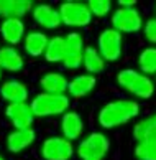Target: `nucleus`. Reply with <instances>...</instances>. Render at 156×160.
<instances>
[{
  "label": "nucleus",
  "mask_w": 156,
  "mask_h": 160,
  "mask_svg": "<svg viewBox=\"0 0 156 160\" xmlns=\"http://www.w3.org/2000/svg\"><path fill=\"white\" fill-rule=\"evenodd\" d=\"M140 114V104L133 99H115L99 111V124L104 129H113L128 124Z\"/></svg>",
  "instance_id": "f257e3e1"
},
{
  "label": "nucleus",
  "mask_w": 156,
  "mask_h": 160,
  "mask_svg": "<svg viewBox=\"0 0 156 160\" xmlns=\"http://www.w3.org/2000/svg\"><path fill=\"white\" fill-rule=\"evenodd\" d=\"M118 86L138 99H149L154 94V82L149 76L133 68H125L117 74Z\"/></svg>",
  "instance_id": "f03ea898"
},
{
  "label": "nucleus",
  "mask_w": 156,
  "mask_h": 160,
  "mask_svg": "<svg viewBox=\"0 0 156 160\" xmlns=\"http://www.w3.org/2000/svg\"><path fill=\"white\" fill-rule=\"evenodd\" d=\"M30 106H31L35 117H50L59 114L63 116L69 109V96L68 94L40 92L31 99Z\"/></svg>",
  "instance_id": "7ed1b4c3"
},
{
  "label": "nucleus",
  "mask_w": 156,
  "mask_h": 160,
  "mask_svg": "<svg viewBox=\"0 0 156 160\" xmlns=\"http://www.w3.org/2000/svg\"><path fill=\"white\" fill-rule=\"evenodd\" d=\"M110 149L109 137L102 132H91L76 147V153L81 160H104Z\"/></svg>",
  "instance_id": "20e7f679"
},
{
  "label": "nucleus",
  "mask_w": 156,
  "mask_h": 160,
  "mask_svg": "<svg viewBox=\"0 0 156 160\" xmlns=\"http://www.w3.org/2000/svg\"><path fill=\"white\" fill-rule=\"evenodd\" d=\"M110 23H112V28L117 30L118 33L133 35V33H138L143 28L145 20H143L141 12L136 7H130V8L120 7L112 13Z\"/></svg>",
  "instance_id": "39448f33"
},
{
  "label": "nucleus",
  "mask_w": 156,
  "mask_h": 160,
  "mask_svg": "<svg viewBox=\"0 0 156 160\" xmlns=\"http://www.w3.org/2000/svg\"><path fill=\"white\" fill-rule=\"evenodd\" d=\"M59 15H61V22L68 27L74 28H82L91 25L92 22V13L89 10L87 3L76 2V0H68L59 5Z\"/></svg>",
  "instance_id": "423d86ee"
},
{
  "label": "nucleus",
  "mask_w": 156,
  "mask_h": 160,
  "mask_svg": "<svg viewBox=\"0 0 156 160\" xmlns=\"http://www.w3.org/2000/svg\"><path fill=\"white\" fill-rule=\"evenodd\" d=\"M97 50L105 61H109V63L118 61L120 56H122V51H123L122 33L113 30L112 27L102 30L97 38Z\"/></svg>",
  "instance_id": "0eeeda50"
},
{
  "label": "nucleus",
  "mask_w": 156,
  "mask_h": 160,
  "mask_svg": "<svg viewBox=\"0 0 156 160\" xmlns=\"http://www.w3.org/2000/svg\"><path fill=\"white\" fill-rule=\"evenodd\" d=\"M40 152L45 160H69L76 150L73 142L64 139L63 135H51L43 140Z\"/></svg>",
  "instance_id": "6e6552de"
},
{
  "label": "nucleus",
  "mask_w": 156,
  "mask_h": 160,
  "mask_svg": "<svg viewBox=\"0 0 156 160\" xmlns=\"http://www.w3.org/2000/svg\"><path fill=\"white\" fill-rule=\"evenodd\" d=\"M66 40V55L63 60V66L66 69H77L82 66L84 63V38L81 33L77 32H69L64 37Z\"/></svg>",
  "instance_id": "1a4fd4ad"
},
{
  "label": "nucleus",
  "mask_w": 156,
  "mask_h": 160,
  "mask_svg": "<svg viewBox=\"0 0 156 160\" xmlns=\"http://www.w3.org/2000/svg\"><path fill=\"white\" fill-rule=\"evenodd\" d=\"M5 116L8 117V121L12 122V126L15 129H28L31 127V124L35 121V114L31 111V106L28 102L7 104Z\"/></svg>",
  "instance_id": "9d476101"
},
{
  "label": "nucleus",
  "mask_w": 156,
  "mask_h": 160,
  "mask_svg": "<svg viewBox=\"0 0 156 160\" xmlns=\"http://www.w3.org/2000/svg\"><path fill=\"white\" fill-rule=\"evenodd\" d=\"M0 37L8 46H17L25 40V23L21 18H5L0 23Z\"/></svg>",
  "instance_id": "9b49d317"
},
{
  "label": "nucleus",
  "mask_w": 156,
  "mask_h": 160,
  "mask_svg": "<svg viewBox=\"0 0 156 160\" xmlns=\"http://www.w3.org/2000/svg\"><path fill=\"white\" fill-rule=\"evenodd\" d=\"M33 20L38 23L40 27L46 28V30H54L61 25V15L59 10L54 8L50 3H38L33 7Z\"/></svg>",
  "instance_id": "f8f14e48"
},
{
  "label": "nucleus",
  "mask_w": 156,
  "mask_h": 160,
  "mask_svg": "<svg viewBox=\"0 0 156 160\" xmlns=\"http://www.w3.org/2000/svg\"><path fill=\"white\" fill-rule=\"evenodd\" d=\"M36 140V130L33 127L28 129H15L7 135V149L12 153H20L28 149Z\"/></svg>",
  "instance_id": "ddd939ff"
},
{
  "label": "nucleus",
  "mask_w": 156,
  "mask_h": 160,
  "mask_svg": "<svg viewBox=\"0 0 156 160\" xmlns=\"http://www.w3.org/2000/svg\"><path fill=\"white\" fill-rule=\"evenodd\" d=\"M0 96L5 102L8 104H18V102H26L28 99V88L21 81L17 79H8L0 84Z\"/></svg>",
  "instance_id": "4468645a"
},
{
  "label": "nucleus",
  "mask_w": 156,
  "mask_h": 160,
  "mask_svg": "<svg viewBox=\"0 0 156 160\" xmlns=\"http://www.w3.org/2000/svg\"><path fill=\"white\" fill-rule=\"evenodd\" d=\"M84 132V121L76 111H68L63 114L61 119V135L68 140H76L79 139Z\"/></svg>",
  "instance_id": "2eb2a0df"
},
{
  "label": "nucleus",
  "mask_w": 156,
  "mask_h": 160,
  "mask_svg": "<svg viewBox=\"0 0 156 160\" xmlns=\"http://www.w3.org/2000/svg\"><path fill=\"white\" fill-rule=\"evenodd\" d=\"M25 66L23 55L15 46H2L0 48V69L8 73H18Z\"/></svg>",
  "instance_id": "dca6fc26"
},
{
  "label": "nucleus",
  "mask_w": 156,
  "mask_h": 160,
  "mask_svg": "<svg viewBox=\"0 0 156 160\" xmlns=\"http://www.w3.org/2000/svg\"><path fill=\"white\" fill-rule=\"evenodd\" d=\"M35 5L30 0H0V17L5 18H23Z\"/></svg>",
  "instance_id": "f3484780"
},
{
  "label": "nucleus",
  "mask_w": 156,
  "mask_h": 160,
  "mask_svg": "<svg viewBox=\"0 0 156 160\" xmlns=\"http://www.w3.org/2000/svg\"><path fill=\"white\" fill-rule=\"evenodd\" d=\"M40 86L43 92H50V94H66L68 92V86H69V79L64 74L56 73V71H50L41 76L40 79Z\"/></svg>",
  "instance_id": "a211bd4d"
},
{
  "label": "nucleus",
  "mask_w": 156,
  "mask_h": 160,
  "mask_svg": "<svg viewBox=\"0 0 156 160\" xmlns=\"http://www.w3.org/2000/svg\"><path fill=\"white\" fill-rule=\"evenodd\" d=\"M95 84H97L95 76H92V74H79V76H74V78L69 81L68 92H69L71 98L79 99V98L87 96L89 92H92Z\"/></svg>",
  "instance_id": "6ab92c4d"
},
{
  "label": "nucleus",
  "mask_w": 156,
  "mask_h": 160,
  "mask_svg": "<svg viewBox=\"0 0 156 160\" xmlns=\"http://www.w3.org/2000/svg\"><path fill=\"white\" fill-rule=\"evenodd\" d=\"M48 41H50V38L43 32L33 30V32L26 33L25 40H23V48H25L26 55H30L31 58H38V56L45 55Z\"/></svg>",
  "instance_id": "aec40b11"
},
{
  "label": "nucleus",
  "mask_w": 156,
  "mask_h": 160,
  "mask_svg": "<svg viewBox=\"0 0 156 160\" xmlns=\"http://www.w3.org/2000/svg\"><path fill=\"white\" fill-rule=\"evenodd\" d=\"M133 137L136 142L156 139V112L135 124L133 126Z\"/></svg>",
  "instance_id": "412c9836"
},
{
  "label": "nucleus",
  "mask_w": 156,
  "mask_h": 160,
  "mask_svg": "<svg viewBox=\"0 0 156 160\" xmlns=\"http://www.w3.org/2000/svg\"><path fill=\"white\" fill-rule=\"evenodd\" d=\"M82 66L86 68L87 74H99L104 71L105 68V60L102 58V55L99 53L97 48H94V46H87L86 51H84V63Z\"/></svg>",
  "instance_id": "4be33fe9"
},
{
  "label": "nucleus",
  "mask_w": 156,
  "mask_h": 160,
  "mask_svg": "<svg viewBox=\"0 0 156 160\" xmlns=\"http://www.w3.org/2000/svg\"><path fill=\"white\" fill-rule=\"evenodd\" d=\"M64 55H66V40H64V37L56 35V37L50 38L48 46H46V51L43 55L45 60L48 63H58V61L63 63Z\"/></svg>",
  "instance_id": "5701e85b"
},
{
  "label": "nucleus",
  "mask_w": 156,
  "mask_h": 160,
  "mask_svg": "<svg viewBox=\"0 0 156 160\" xmlns=\"http://www.w3.org/2000/svg\"><path fill=\"white\" fill-rule=\"evenodd\" d=\"M138 68L146 76H156V46L145 48L138 56Z\"/></svg>",
  "instance_id": "b1692460"
},
{
  "label": "nucleus",
  "mask_w": 156,
  "mask_h": 160,
  "mask_svg": "<svg viewBox=\"0 0 156 160\" xmlns=\"http://www.w3.org/2000/svg\"><path fill=\"white\" fill-rule=\"evenodd\" d=\"M133 152L138 160H156V139L136 142Z\"/></svg>",
  "instance_id": "393cba45"
},
{
  "label": "nucleus",
  "mask_w": 156,
  "mask_h": 160,
  "mask_svg": "<svg viewBox=\"0 0 156 160\" xmlns=\"http://www.w3.org/2000/svg\"><path fill=\"white\" fill-rule=\"evenodd\" d=\"M87 7L92 17H105L112 8V2L110 0H89Z\"/></svg>",
  "instance_id": "a878e982"
},
{
  "label": "nucleus",
  "mask_w": 156,
  "mask_h": 160,
  "mask_svg": "<svg viewBox=\"0 0 156 160\" xmlns=\"http://www.w3.org/2000/svg\"><path fill=\"white\" fill-rule=\"evenodd\" d=\"M143 35H145L146 41L151 45H156V17H151L145 22L143 25Z\"/></svg>",
  "instance_id": "bb28decb"
},
{
  "label": "nucleus",
  "mask_w": 156,
  "mask_h": 160,
  "mask_svg": "<svg viewBox=\"0 0 156 160\" xmlns=\"http://www.w3.org/2000/svg\"><path fill=\"white\" fill-rule=\"evenodd\" d=\"M118 5L120 7H125V8H130V7H135L136 5V0H118Z\"/></svg>",
  "instance_id": "cd10ccee"
},
{
  "label": "nucleus",
  "mask_w": 156,
  "mask_h": 160,
  "mask_svg": "<svg viewBox=\"0 0 156 160\" xmlns=\"http://www.w3.org/2000/svg\"><path fill=\"white\" fill-rule=\"evenodd\" d=\"M0 79H2V69H0Z\"/></svg>",
  "instance_id": "c85d7f7f"
},
{
  "label": "nucleus",
  "mask_w": 156,
  "mask_h": 160,
  "mask_svg": "<svg viewBox=\"0 0 156 160\" xmlns=\"http://www.w3.org/2000/svg\"><path fill=\"white\" fill-rule=\"evenodd\" d=\"M0 160H5V158H3V157H2V155H0Z\"/></svg>",
  "instance_id": "c756f323"
},
{
  "label": "nucleus",
  "mask_w": 156,
  "mask_h": 160,
  "mask_svg": "<svg viewBox=\"0 0 156 160\" xmlns=\"http://www.w3.org/2000/svg\"><path fill=\"white\" fill-rule=\"evenodd\" d=\"M154 12H156V7H154Z\"/></svg>",
  "instance_id": "7c9ffc66"
},
{
  "label": "nucleus",
  "mask_w": 156,
  "mask_h": 160,
  "mask_svg": "<svg viewBox=\"0 0 156 160\" xmlns=\"http://www.w3.org/2000/svg\"><path fill=\"white\" fill-rule=\"evenodd\" d=\"M0 48H2V46H0Z\"/></svg>",
  "instance_id": "2f4dec72"
}]
</instances>
